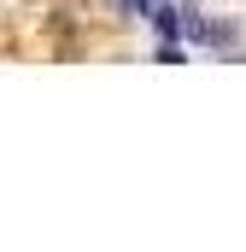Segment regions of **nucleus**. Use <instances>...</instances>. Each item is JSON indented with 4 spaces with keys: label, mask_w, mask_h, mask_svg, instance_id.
Wrapping results in <instances>:
<instances>
[{
    "label": "nucleus",
    "mask_w": 246,
    "mask_h": 252,
    "mask_svg": "<svg viewBox=\"0 0 246 252\" xmlns=\"http://www.w3.org/2000/svg\"><path fill=\"white\" fill-rule=\"evenodd\" d=\"M158 6H164V0H135V18H153Z\"/></svg>",
    "instance_id": "nucleus-3"
},
{
    "label": "nucleus",
    "mask_w": 246,
    "mask_h": 252,
    "mask_svg": "<svg viewBox=\"0 0 246 252\" xmlns=\"http://www.w3.org/2000/svg\"><path fill=\"white\" fill-rule=\"evenodd\" d=\"M118 6H123V12H129V18H135V0H118Z\"/></svg>",
    "instance_id": "nucleus-4"
},
{
    "label": "nucleus",
    "mask_w": 246,
    "mask_h": 252,
    "mask_svg": "<svg viewBox=\"0 0 246 252\" xmlns=\"http://www.w3.org/2000/svg\"><path fill=\"white\" fill-rule=\"evenodd\" d=\"M187 53H182V41H164V47H158V64H182Z\"/></svg>",
    "instance_id": "nucleus-2"
},
{
    "label": "nucleus",
    "mask_w": 246,
    "mask_h": 252,
    "mask_svg": "<svg viewBox=\"0 0 246 252\" xmlns=\"http://www.w3.org/2000/svg\"><path fill=\"white\" fill-rule=\"evenodd\" d=\"M153 30H158L164 41H182V35H187V12H176V6L164 0V6L153 12Z\"/></svg>",
    "instance_id": "nucleus-1"
}]
</instances>
